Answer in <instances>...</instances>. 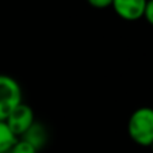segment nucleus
<instances>
[{
    "mask_svg": "<svg viewBox=\"0 0 153 153\" xmlns=\"http://www.w3.org/2000/svg\"><path fill=\"white\" fill-rule=\"evenodd\" d=\"M6 122L8 125V127L12 130V133L20 138L26 133L27 130L34 125L35 122V117H34V111L33 108L26 103H20L19 106L10 114L6 118Z\"/></svg>",
    "mask_w": 153,
    "mask_h": 153,
    "instance_id": "3",
    "label": "nucleus"
},
{
    "mask_svg": "<svg viewBox=\"0 0 153 153\" xmlns=\"http://www.w3.org/2000/svg\"><path fill=\"white\" fill-rule=\"evenodd\" d=\"M38 150L33 146L31 144H29L27 141L19 138L16 141V144L12 146V149L10 150V153H37Z\"/></svg>",
    "mask_w": 153,
    "mask_h": 153,
    "instance_id": "7",
    "label": "nucleus"
},
{
    "mask_svg": "<svg viewBox=\"0 0 153 153\" xmlns=\"http://www.w3.org/2000/svg\"><path fill=\"white\" fill-rule=\"evenodd\" d=\"M20 138L27 141L29 144H31L37 150H39L43 145L46 144L48 133H46V129H45L42 125L38 123V122H34V125H33Z\"/></svg>",
    "mask_w": 153,
    "mask_h": 153,
    "instance_id": "5",
    "label": "nucleus"
},
{
    "mask_svg": "<svg viewBox=\"0 0 153 153\" xmlns=\"http://www.w3.org/2000/svg\"><path fill=\"white\" fill-rule=\"evenodd\" d=\"M150 148H152V150H153V144H152V146H150Z\"/></svg>",
    "mask_w": 153,
    "mask_h": 153,
    "instance_id": "10",
    "label": "nucleus"
},
{
    "mask_svg": "<svg viewBox=\"0 0 153 153\" xmlns=\"http://www.w3.org/2000/svg\"><path fill=\"white\" fill-rule=\"evenodd\" d=\"M23 92L19 83L12 76L0 75V121L6 118L12 111L23 103Z\"/></svg>",
    "mask_w": 153,
    "mask_h": 153,
    "instance_id": "2",
    "label": "nucleus"
},
{
    "mask_svg": "<svg viewBox=\"0 0 153 153\" xmlns=\"http://www.w3.org/2000/svg\"><path fill=\"white\" fill-rule=\"evenodd\" d=\"M129 137L141 146H152L153 144V108L140 107L130 115L127 122Z\"/></svg>",
    "mask_w": 153,
    "mask_h": 153,
    "instance_id": "1",
    "label": "nucleus"
},
{
    "mask_svg": "<svg viewBox=\"0 0 153 153\" xmlns=\"http://www.w3.org/2000/svg\"><path fill=\"white\" fill-rule=\"evenodd\" d=\"M148 0H113L111 7L115 14L125 20H138L144 18Z\"/></svg>",
    "mask_w": 153,
    "mask_h": 153,
    "instance_id": "4",
    "label": "nucleus"
},
{
    "mask_svg": "<svg viewBox=\"0 0 153 153\" xmlns=\"http://www.w3.org/2000/svg\"><path fill=\"white\" fill-rule=\"evenodd\" d=\"M144 18L148 20V23L153 26V0H148L146 7H145Z\"/></svg>",
    "mask_w": 153,
    "mask_h": 153,
    "instance_id": "9",
    "label": "nucleus"
},
{
    "mask_svg": "<svg viewBox=\"0 0 153 153\" xmlns=\"http://www.w3.org/2000/svg\"><path fill=\"white\" fill-rule=\"evenodd\" d=\"M87 1H88V4L92 6L94 8H99V10L111 7V4H113V0H87Z\"/></svg>",
    "mask_w": 153,
    "mask_h": 153,
    "instance_id": "8",
    "label": "nucleus"
},
{
    "mask_svg": "<svg viewBox=\"0 0 153 153\" xmlns=\"http://www.w3.org/2000/svg\"><path fill=\"white\" fill-rule=\"evenodd\" d=\"M18 137L12 133V130L4 121H0V153H10L18 141Z\"/></svg>",
    "mask_w": 153,
    "mask_h": 153,
    "instance_id": "6",
    "label": "nucleus"
}]
</instances>
